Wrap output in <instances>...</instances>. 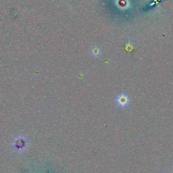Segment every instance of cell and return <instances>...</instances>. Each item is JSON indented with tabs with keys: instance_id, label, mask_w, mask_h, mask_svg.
<instances>
[{
	"instance_id": "obj_1",
	"label": "cell",
	"mask_w": 173,
	"mask_h": 173,
	"mask_svg": "<svg viewBox=\"0 0 173 173\" xmlns=\"http://www.w3.org/2000/svg\"><path fill=\"white\" fill-rule=\"evenodd\" d=\"M116 102H117L118 106L121 108H126L128 106L129 103H130V99L128 96L125 94H122L118 95L117 99H116Z\"/></svg>"
},
{
	"instance_id": "obj_2",
	"label": "cell",
	"mask_w": 173,
	"mask_h": 173,
	"mask_svg": "<svg viewBox=\"0 0 173 173\" xmlns=\"http://www.w3.org/2000/svg\"><path fill=\"white\" fill-rule=\"evenodd\" d=\"M91 53L93 56L95 57H98L101 55V49L99 47H97V46H94L91 49Z\"/></svg>"
}]
</instances>
